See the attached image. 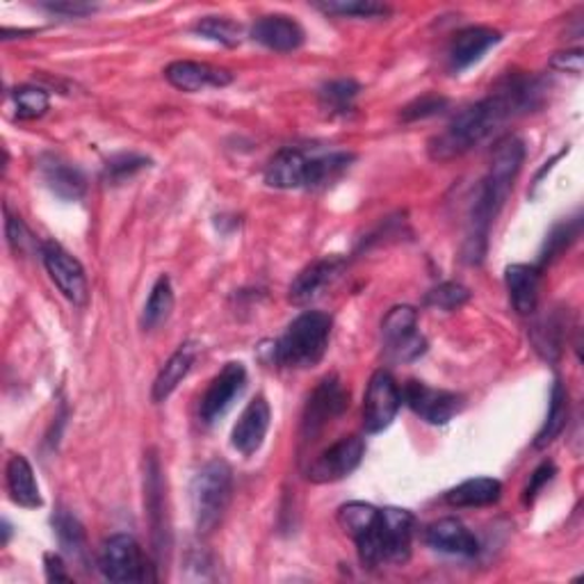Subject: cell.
<instances>
[{
	"label": "cell",
	"instance_id": "cell-1",
	"mask_svg": "<svg viewBox=\"0 0 584 584\" xmlns=\"http://www.w3.org/2000/svg\"><path fill=\"white\" fill-rule=\"evenodd\" d=\"M541 88L530 75H508L480 103L465 107L430 142L432 161L445 163L469 153L514 116L530 112L539 103Z\"/></svg>",
	"mask_w": 584,
	"mask_h": 584
},
{
	"label": "cell",
	"instance_id": "cell-2",
	"mask_svg": "<svg viewBox=\"0 0 584 584\" xmlns=\"http://www.w3.org/2000/svg\"><path fill=\"white\" fill-rule=\"evenodd\" d=\"M523 161H525V144L519 137H508L498 144L491 161V170L482 181L475 197L469 236H465V245H463V254L471 263H480L484 258L491 224L500 215L504 202L510 199L514 181L521 174Z\"/></svg>",
	"mask_w": 584,
	"mask_h": 584
},
{
	"label": "cell",
	"instance_id": "cell-3",
	"mask_svg": "<svg viewBox=\"0 0 584 584\" xmlns=\"http://www.w3.org/2000/svg\"><path fill=\"white\" fill-rule=\"evenodd\" d=\"M355 163V153L325 148H281L265 170V183L277 189H318L340 178Z\"/></svg>",
	"mask_w": 584,
	"mask_h": 584
},
{
	"label": "cell",
	"instance_id": "cell-4",
	"mask_svg": "<svg viewBox=\"0 0 584 584\" xmlns=\"http://www.w3.org/2000/svg\"><path fill=\"white\" fill-rule=\"evenodd\" d=\"M416 519L407 510L386 508L377 519L355 536L359 560L366 568L383 564H407L411 557Z\"/></svg>",
	"mask_w": 584,
	"mask_h": 584
},
{
	"label": "cell",
	"instance_id": "cell-5",
	"mask_svg": "<svg viewBox=\"0 0 584 584\" xmlns=\"http://www.w3.org/2000/svg\"><path fill=\"white\" fill-rule=\"evenodd\" d=\"M331 318L320 310H306L295 318L284 336L275 345V359L286 368H314L318 366L329 347Z\"/></svg>",
	"mask_w": 584,
	"mask_h": 584
},
{
	"label": "cell",
	"instance_id": "cell-6",
	"mask_svg": "<svg viewBox=\"0 0 584 584\" xmlns=\"http://www.w3.org/2000/svg\"><path fill=\"white\" fill-rule=\"evenodd\" d=\"M233 493V473L226 461H211L194 475L189 484V504L194 525L202 534H211L224 519Z\"/></svg>",
	"mask_w": 584,
	"mask_h": 584
},
{
	"label": "cell",
	"instance_id": "cell-7",
	"mask_svg": "<svg viewBox=\"0 0 584 584\" xmlns=\"http://www.w3.org/2000/svg\"><path fill=\"white\" fill-rule=\"evenodd\" d=\"M99 571L110 582H155V566L129 534H114L99 551Z\"/></svg>",
	"mask_w": 584,
	"mask_h": 584
},
{
	"label": "cell",
	"instance_id": "cell-8",
	"mask_svg": "<svg viewBox=\"0 0 584 584\" xmlns=\"http://www.w3.org/2000/svg\"><path fill=\"white\" fill-rule=\"evenodd\" d=\"M386 357L396 363L418 361L427 352V340L418 331V314L411 306H396L381 322Z\"/></svg>",
	"mask_w": 584,
	"mask_h": 584
},
{
	"label": "cell",
	"instance_id": "cell-9",
	"mask_svg": "<svg viewBox=\"0 0 584 584\" xmlns=\"http://www.w3.org/2000/svg\"><path fill=\"white\" fill-rule=\"evenodd\" d=\"M349 407V393L336 375H329L308 398L304 418H301V443H316L327 427L340 418Z\"/></svg>",
	"mask_w": 584,
	"mask_h": 584
},
{
	"label": "cell",
	"instance_id": "cell-10",
	"mask_svg": "<svg viewBox=\"0 0 584 584\" xmlns=\"http://www.w3.org/2000/svg\"><path fill=\"white\" fill-rule=\"evenodd\" d=\"M402 407V391L386 370H377L368 383L363 400V427L368 434H379L391 427Z\"/></svg>",
	"mask_w": 584,
	"mask_h": 584
},
{
	"label": "cell",
	"instance_id": "cell-11",
	"mask_svg": "<svg viewBox=\"0 0 584 584\" xmlns=\"http://www.w3.org/2000/svg\"><path fill=\"white\" fill-rule=\"evenodd\" d=\"M42 260L49 271L53 284L60 288V293L75 306H83L90 299V286L83 265L78 263L62 245L47 240L42 245Z\"/></svg>",
	"mask_w": 584,
	"mask_h": 584
},
{
	"label": "cell",
	"instance_id": "cell-12",
	"mask_svg": "<svg viewBox=\"0 0 584 584\" xmlns=\"http://www.w3.org/2000/svg\"><path fill=\"white\" fill-rule=\"evenodd\" d=\"M366 454L361 437H342L329 445L308 469V480L314 484H331L352 475Z\"/></svg>",
	"mask_w": 584,
	"mask_h": 584
},
{
	"label": "cell",
	"instance_id": "cell-13",
	"mask_svg": "<svg viewBox=\"0 0 584 584\" xmlns=\"http://www.w3.org/2000/svg\"><path fill=\"white\" fill-rule=\"evenodd\" d=\"M404 404L430 424H448L465 407L463 398L443 388H432L422 381H407L402 391Z\"/></svg>",
	"mask_w": 584,
	"mask_h": 584
},
{
	"label": "cell",
	"instance_id": "cell-14",
	"mask_svg": "<svg viewBox=\"0 0 584 584\" xmlns=\"http://www.w3.org/2000/svg\"><path fill=\"white\" fill-rule=\"evenodd\" d=\"M247 386V370L243 363H226L222 372L211 381L199 404V418L204 424H215L226 416Z\"/></svg>",
	"mask_w": 584,
	"mask_h": 584
},
{
	"label": "cell",
	"instance_id": "cell-15",
	"mask_svg": "<svg viewBox=\"0 0 584 584\" xmlns=\"http://www.w3.org/2000/svg\"><path fill=\"white\" fill-rule=\"evenodd\" d=\"M269 420H271V411L267 400L263 396L254 398L240 413L236 427H233L230 445L245 457L256 454L269 432Z\"/></svg>",
	"mask_w": 584,
	"mask_h": 584
},
{
	"label": "cell",
	"instance_id": "cell-16",
	"mask_svg": "<svg viewBox=\"0 0 584 584\" xmlns=\"http://www.w3.org/2000/svg\"><path fill=\"white\" fill-rule=\"evenodd\" d=\"M144 502H146V514L153 530V543L155 551L163 555L167 551V523H165V484H163V469L161 461L155 454H148L146 459V473H144Z\"/></svg>",
	"mask_w": 584,
	"mask_h": 584
},
{
	"label": "cell",
	"instance_id": "cell-17",
	"mask_svg": "<svg viewBox=\"0 0 584 584\" xmlns=\"http://www.w3.org/2000/svg\"><path fill=\"white\" fill-rule=\"evenodd\" d=\"M39 176H42L44 185L55 194V197L64 199V202H78L85 194L88 183L83 172L78 170L75 165L62 161L60 155L47 153L39 158Z\"/></svg>",
	"mask_w": 584,
	"mask_h": 584
},
{
	"label": "cell",
	"instance_id": "cell-18",
	"mask_svg": "<svg viewBox=\"0 0 584 584\" xmlns=\"http://www.w3.org/2000/svg\"><path fill=\"white\" fill-rule=\"evenodd\" d=\"M500 32L493 28L475 25V28H465L461 30L450 44L448 51V62L452 71H463L480 62L493 47L500 44Z\"/></svg>",
	"mask_w": 584,
	"mask_h": 584
},
{
	"label": "cell",
	"instance_id": "cell-19",
	"mask_svg": "<svg viewBox=\"0 0 584 584\" xmlns=\"http://www.w3.org/2000/svg\"><path fill=\"white\" fill-rule=\"evenodd\" d=\"M424 543L445 555L475 557L480 553V541L475 534L457 519H441L432 523L424 530Z\"/></svg>",
	"mask_w": 584,
	"mask_h": 584
},
{
	"label": "cell",
	"instance_id": "cell-20",
	"mask_svg": "<svg viewBox=\"0 0 584 584\" xmlns=\"http://www.w3.org/2000/svg\"><path fill=\"white\" fill-rule=\"evenodd\" d=\"M165 78L176 90L189 92V94L208 90V88H226L233 81V75L224 69H217L204 62H189V60L172 62L165 69Z\"/></svg>",
	"mask_w": 584,
	"mask_h": 584
},
{
	"label": "cell",
	"instance_id": "cell-21",
	"mask_svg": "<svg viewBox=\"0 0 584 584\" xmlns=\"http://www.w3.org/2000/svg\"><path fill=\"white\" fill-rule=\"evenodd\" d=\"M252 39L269 51L290 53L304 44V30L290 17L271 14V17H263L254 23Z\"/></svg>",
	"mask_w": 584,
	"mask_h": 584
},
{
	"label": "cell",
	"instance_id": "cell-22",
	"mask_svg": "<svg viewBox=\"0 0 584 584\" xmlns=\"http://www.w3.org/2000/svg\"><path fill=\"white\" fill-rule=\"evenodd\" d=\"M342 258H320L316 263H310L306 269L299 271V277L293 281L290 286V301L295 306H306L314 299H318L322 295V290L327 286H331V281L340 275L342 269Z\"/></svg>",
	"mask_w": 584,
	"mask_h": 584
},
{
	"label": "cell",
	"instance_id": "cell-23",
	"mask_svg": "<svg viewBox=\"0 0 584 584\" xmlns=\"http://www.w3.org/2000/svg\"><path fill=\"white\" fill-rule=\"evenodd\" d=\"M504 284H508L512 306L519 316H532L539 304L541 269L536 265H510L504 271Z\"/></svg>",
	"mask_w": 584,
	"mask_h": 584
},
{
	"label": "cell",
	"instance_id": "cell-24",
	"mask_svg": "<svg viewBox=\"0 0 584 584\" xmlns=\"http://www.w3.org/2000/svg\"><path fill=\"white\" fill-rule=\"evenodd\" d=\"M199 347L194 342H183L176 352L170 357V361L163 366V370L158 372L153 381V402H165L176 388L178 383L187 377V372L192 370L194 359H197Z\"/></svg>",
	"mask_w": 584,
	"mask_h": 584
},
{
	"label": "cell",
	"instance_id": "cell-25",
	"mask_svg": "<svg viewBox=\"0 0 584 584\" xmlns=\"http://www.w3.org/2000/svg\"><path fill=\"white\" fill-rule=\"evenodd\" d=\"M8 491H10V498L19 504V508H25V510H37L42 508L44 500H42V493H39V484L34 480V471L32 465L28 463L25 457L21 454H14L10 461H8Z\"/></svg>",
	"mask_w": 584,
	"mask_h": 584
},
{
	"label": "cell",
	"instance_id": "cell-26",
	"mask_svg": "<svg viewBox=\"0 0 584 584\" xmlns=\"http://www.w3.org/2000/svg\"><path fill=\"white\" fill-rule=\"evenodd\" d=\"M502 498V484L493 478L465 480L445 493L450 508H489Z\"/></svg>",
	"mask_w": 584,
	"mask_h": 584
},
{
	"label": "cell",
	"instance_id": "cell-27",
	"mask_svg": "<svg viewBox=\"0 0 584 584\" xmlns=\"http://www.w3.org/2000/svg\"><path fill=\"white\" fill-rule=\"evenodd\" d=\"M566 422H568V393H566L562 379H555L553 393H551V409H549L546 422H543V427L536 434L534 448H539V450L549 448L555 439L562 437Z\"/></svg>",
	"mask_w": 584,
	"mask_h": 584
},
{
	"label": "cell",
	"instance_id": "cell-28",
	"mask_svg": "<svg viewBox=\"0 0 584 584\" xmlns=\"http://www.w3.org/2000/svg\"><path fill=\"white\" fill-rule=\"evenodd\" d=\"M172 308H174V290H172V281L167 275L158 277V281L153 284L151 295L144 304L142 310V327L144 329H155L161 327L170 316H172Z\"/></svg>",
	"mask_w": 584,
	"mask_h": 584
},
{
	"label": "cell",
	"instance_id": "cell-29",
	"mask_svg": "<svg viewBox=\"0 0 584 584\" xmlns=\"http://www.w3.org/2000/svg\"><path fill=\"white\" fill-rule=\"evenodd\" d=\"M53 527H55L58 541H60V546L64 549V553L71 555L73 560H85L88 541H85V530L81 523H78V519L62 510L53 519Z\"/></svg>",
	"mask_w": 584,
	"mask_h": 584
},
{
	"label": "cell",
	"instance_id": "cell-30",
	"mask_svg": "<svg viewBox=\"0 0 584 584\" xmlns=\"http://www.w3.org/2000/svg\"><path fill=\"white\" fill-rule=\"evenodd\" d=\"M361 88L355 81H334L320 90V105L331 116H347L355 110Z\"/></svg>",
	"mask_w": 584,
	"mask_h": 584
},
{
	"label": "cell",
	"instance_id": "cell-31",
	"mask_svg": "<svg viewBox=\"0 0 584 584\" xmlns=\"http://www.w3.org/2000/svg\"><path fill=\"white\" fill-rule=\"evenodd\" d=\"M322 12L347 19H379L391 14V8L375 3V0H329V3L318 6Z\"/></svg>",
	"mask_w": 584,
	"mask_h": 584
},
{
	"label": "cell",
	"instance_id": "cell-32",
	"mask_svg": "<svg viewBox=\"0 0 584 584\" xmlns=\"http://www.w3.org/2000/svg\"><path fill=\"white\" fill-rule=\"evenodd\" d=\"M194 32L211 39V42H217L222 47H238L240 39H243V25L230 21V19H224V17H206L202 19L197 25H194Z\"/></svg>",
	"mask_w": 584,
	"mask_h": 584
},
{
	"label": "cell",
	"instance_id": "cell-33",
	"mask_svg": "<svg viewBox=\"0 0 584 584\" xmlns=\"http://www.w3.org/2000/svg\"><path fill=\"white\" fill-rule=\"evenodd\" d=\"M580 236V219H566L562 224H557L551 236L546 238V245H543V252H541V258H539V269L546 267L549 263H553L575 238Z\"/></svg>",
	"mask_w": 584,
	"mask_h": 584
},
{
	"label": "cell",
	"instance_id": "cell-34",
	"mask_svg": "<svg viewBox=\"0 0 584 584\" xmlns=\"http://www.w3.org/2000/svg\"><path fill=\"white\" fill-rule=\"evenodd\" d=\"M469 299H471L469 288H463L461 284H454V281H445L427 293L424 304L439 308V310H457Z\"/></svg>",
	"mask_w": 584,
	"mask_h": 584
},
{
	"label": "cell",
	"instance_id": "cell-35",
	"mask_svg": "<svg viewBox=\"0 0 584 584\" xmlns=\"http://www.w3.org/2000/svg\"><path fill=\"white\" fill-rule=\"evenodd\" d=\"M12 96L19 120H37L49 110V94L39 88H19Z\"/></svg>",
	"mask_w": 584,
	"mask_h": 584
},
{
	"label": "cell",
	"instance_id": "cell-36",
	"mask_svg": "<svg viewBox=\"0 0 584 584\" xmlns=\"http://www.w3.org/2000/svg\"><path fill=\"white\" fill-rule=\"evenodd\" d=\"M148 165H151V161L144 158V155H135V153L114 155V158H110L105 165V178L112 183H124L126 178L135 176L137 172H142Z\"/></svg>",
	"mask_w": 584,
	"mask_h": 584
},
{
	"label": "cell",
	"instance_id": "cell-37",
	"mask_svg": "<svg viewBox=\"0 0 584 584\" xmlns=\"http://www.w3.org/2000/svg\"><path fill=\"white\" fill-rule=\"evenodd\" d=\"M445 105H448V99L427 94V96H422V99H416L413 103H409V105L402 110V120H404V122L427 120V116H434V114L443 112Z\"/></svg>",
	"mask_w": 584,
	"mask_h": 584
},
{
	"label": "cell",
	"instance_id": "cell-38",
	"mask_svg": "<svg viewBox=\"0 0 584 584\" xmlns=\"http://www.w3.org/2000/svg\"><path fill=\"white\" fill-rule=\"evenodd\" d=\"M6 233H8V243L17 254H25L32 245V236L28 226L21 222V217H14L12 213H8V222H6Z\"/></svg>",
	"mask_w": 584,
	"mask_h": 584
},
{
	"label": "cell",
	"instance_id": "cell-39",
	"mask_svg": "<svg viewBox=\"0 0 584 584\" xmlns=\"http://www.w3.org/2000/svg\"><path fill=\"white\" fill-rule=\"evenodd\" d=\"M553 478H555V465H553L551 461H543V463L539 465V469L532 473L530 484H527L525 491H523V502H525V504H532V500L541 493V489L546 486Z\"/></svg>",
	"mask_w": 584,
	"mask_h": 584
},
{
	"label": "cell",
	"instance_id": "cell-40",
	"mask_svg": "<svg viewBox=\"0 0 584 584\" xmlns=\"http://www.w3.org/2000/svg\"><path fill=\"white\" fill-rule=\"evenodd\" d=\"M555 69L580 75L582 73V51H566V53H557L551 62Z\"/></svg>",
	"mask_w": 584,
	"mask_h": 584
},
{
	"label": "cell",
	"instance_id": "cell-41",
	"mask_svg": "<svg viewBox=\"0 0 584 584\" xmlns=\"http://www.w3.org/2000/svg\"><path fill=\"white\" fill-rule=\"evenodd\" d=\"M44 564H47V577L49 582H71L66 568H64V562L60 555H47L44 557Z\"/></svg>",
	"mask_w": 584,
	"mask_h": 584
},
{
	"label": "cell",
	"instance_id": "cell-42",
	"mask_svg": "<svg viewBox=\"0 0 584 584\" xmlns=\"http://www.w3.org/2000/svg\"><path fill=\"white\" fill-rule=\"evenodd\" d=\"M49 12H55V14H71V17H83V14H90L94 12L92 6H85V3H47L44 6Z\"/></svg>",
	"mask_w": 584,
	"mask_h": 584
},
{
	"label": "cell",
	"instance_id": "cell-43",
	"mask_svg": "<svg viewBox=\"0 0 584 584\" xmlns=\"http://www.w3.org/2000/svg\"><path fill=\"white\" fill-rule=\"evenodd\" d=\"M3 534H6V536H3V546H6V543L10 541V534H12V530H10V525H8V521L3 523Z\"/></svg>",
	"mask_w": 584,
	"mask_h": 584
}]
</instances>
